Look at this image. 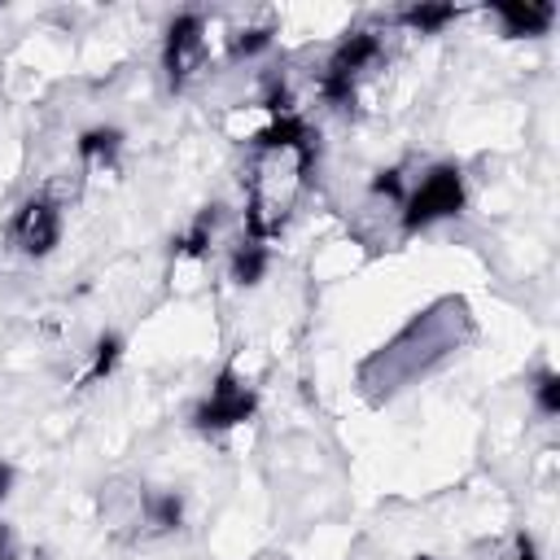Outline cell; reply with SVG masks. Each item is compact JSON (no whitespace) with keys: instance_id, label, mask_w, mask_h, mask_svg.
I'll use <instances>...</instances> for the list:
<instances>
[{"instance_id":"1","label":"cell","mask_w":560,"mask_h":560,"mask_svg":"<svg viewBox=\"0 0 560 560\" xmlns=\"http://www.w3.org/2000/svg\"><path fill=\"white\" fill-rule=\"evenodd\" d=\"M468 206V184H464V171L455 162H438L420 175L416 188H407L402 197V232L416 236L442 219H455L459 210Z\"/></svg>"},{"instance_id":"2","label":"cell","mask_w":560,"mask_h":560,"mask_svg":"<svg viewBox=\"0 0 560 560\" xmlns=\"http://www.w3.org/2000/svg\"><path fill=\"white\" fill-rule=\"evenodd\" d=\"M376 61H381V35H376V31L359 26V31L341 35L337 48L328 52L324 70H319V96H324L328 105H350L359 79H363Z\"/></svg>"},{"instance_id":"3","label":"cell","mask_w":560,"mask_h":560,"mask_svg":"<svg viewBox=\"0 0 560 560\" xmlns=\"http://www.w3.org/2000/svg\"><path fill=\"white\" fill-rule=\"evenodd\" d=\"M254 411H258L254 385H245V376L236 368H223L210 381V389L201 394V402L192 407V429L197 433H228V429L254 420Z\"/></svg>"},{"instance_id":"4","label":"cell","mask_w":560,"mask_h":560,"mask_svg":"<svg viewBox=\"0 0 560 560\" xmlns=\"http://www.w3.org/2000/svg\"><path fill=\"white\" fill-rule=\"evenodd\" d=\"M206 66V18L197 9H184L166 22V35H162V70H166V83L171 92H184Z\"/></svg>"},{"instance_id":"5","label":"cell","mask_w":560,"mask_h":560,"mask_svg":"<svg viewBox=\"0 0 560 560\" xmlns=\"http://www.w3.org/2000/svg\"><path fill=\"white\" fill-rule=\"evenodd\" d=\"M9 241L26 258H48L61 245V206L52 197H44V192L26 197L9 219Z\"/></svg>"},{"instance_id":"6","label":"cell","mask_w":560,"mask_h":560,"mask_svg":"<svg viewBox=\"0 0 560 560\" xmlns=\"http://www.w3.org/2000/svg\"><path fill=\"white\" fill-rule=\"evenodd\" d=\"M490 13L499 18L508 39H538L556 22V4L551 0H525V4L521 0H499V4H490Z\"/></svg>"},{"instance_id":"7","label":"cell","mask_w":560,"mask_h":560,"mask_svg":"<svg viewBox=\"0 0 560 560\" xmlns=\"http://www.w3.org/2000/svg\"><path fill=\"white\" fill-rule=\"evenodd\" d=\"M122 127L114 122H96V127H83L79 140H74V153L88 162V166H114L118 153H122Z\"/></svg>"},{"instance_id":"8","label":"cell","mask_w":560,"mask_h":560,"mask_svg":"<svg viewBox=\"0 0 560 560\" xmlns=\"http://www.w3.org/2000/svg\"><path fill=\"white\" fill-rule=\"evenodd\" d=\"M267 267H271V249H267V241L245 236V241H236L232 254H228V271H232V280H236L241 289H254V284L267 276Z\"/></svg>"},{"instance_id":"9","label":"cell","mask_w":560,"mask_h":560,"mask_svg":"<svg viewBox=\"0 0 560 560\" xmlns=\"http://www.w3.org/2000/svg\"><path fill=\"white\" fill-rule=\"evenodd\" d=\"M464 9L459 4H433V0H416L407 9H398V26H407L411 35H442Z\"/></svg>"},{"instance_id":"10","label":"cell","mask_w":560,"mask_h":560,"mask_svg":"<svg viewBox=\"0 0 560 560\" xmlns=\"http://www.w3.org/2000/svg\"><path fill=\"white\" fill-rule=\"evenodd\" d=\"M140 516L153 534H171L184 525V494L179 490H153L140 499Z\"/></svg>"},{"instance_id":"11","label":"cell","mask_w":560,"mask_h":560,"mask_svg":"<svg viewBox=\"0 0 560 560\" xmlns=\"http://www.w3.org/2000/svg\"><path fill=\"white\" fill-rule=\"evenodd\" d=\"M118 359H122V337H118V332H101L96 346H92V363H88V372H83V385H96V381L114 376Z\"/></svg>"},{"instance_id":"12","label":"cell","mask_w":560,"mask_h":560,"mask_svg":"<svg viewBox=\"0 0 560 560\" xmlns=\"http://www.w3.org/2000/svg\"><path fill=\"white\" fill-rule=\"evenodd\" d=\"M271 39H276L271 26H245V31L228 35V52H232V61H254L258 52L271 48Z\"/></svg>"},{"instance_id":"13","label":"cell","mask_w":560,"mask_h":560,"mask_svg":"<svg viewBox=\"0 0 560 560\" xmlns=\"http://www.w3.org/2000/svg\"><path fill=\"white\" fill-rule=\"evenodd\" d=\"M214 223H219V206L201 210V214L192 219V228L175 241V254H206V249H210V241H214Z\"/></svg>"},{"instance_id":"14","label":"cell","mask_w":560,"mask_h":560,"mask_svg":"<svg viewBox=\"0 0 560 560\" xmlns=\"http://www.w3.org/2000/svg\"><path fill=\"white\" fill-rule=\"evenodd\" d=\"M529 394H534V407H538L547 420L560 416V372H556V368H538Z\"/></svg>"},{"instance_id":"15","label":"cell","mask_w":560,"mask_h":560,"mask_svg":"<svg viewBox=\"0 0 560 560\" xmlns=\"http://www.w3.org/2000/svg\"><path fill=\"white\" fill-rule=\"evenodd\" d=\"M372 197H389V201L402 206V197H407L402 166H385V171H376V175H372Z\"/></svg>"},{"instance_id":"16","label":"cell","mask_w":560,"mask_h":560,"mask_svg":"<svg viewBox=\"0 0 560 560\" xmlns=\"http://www.w3.org/2000/svg\"><path fill=\"white\" fill-rule=\"evenodd\" d=\"M13 481H18V472H13V464L9 459H0V503L13 494Z\"/></svg>"},{"instance_id":"17","label":"cell","mask_w":560,"mask_h":560,"mask_svg":"<svg viewBox=\"0 0 560 560\" xmlns=\"http://www.w3.org/2000/svg\"><path fill=\"white\" fill-rule=\"evenodd\" d=\"M508 560H538V551H534V542H529V538H516V551H512Z\"/></svg>"},{"instance_id":"18","label":"cell","mask_w":560,"mask_h":560,"mask_svg":"<svg viewBox=\"0 0 560 560\" xmlns=\"http://www.w3.org/2000/svg\"><path fill=\"white\" fill-rule=\"evenodd\" d=\"M0 560H13V529L0 525Z\"/></svg>"}]
</instances>
